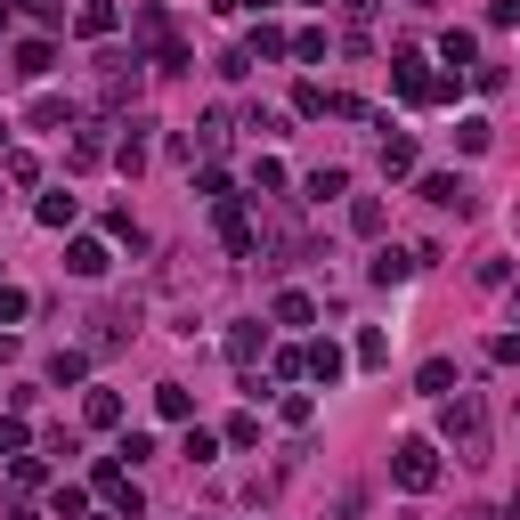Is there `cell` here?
Listing matches in <instances>:
<instances>
[{
  "label": "cell",
  "instance_id": "obj_1",
  "mask_svg": "<svg viewBox=\"0 0 520 520\" xmlns=\"http://www.w3.org/2000/svg\"><path fill=\"white\" fill-rule=\"evenodd\" d=\"M439 439L455 447V464H488V399H480V390H455V399H447Z\"/></svg>",
  "mask_w": 520,
  "mask_h": 520
},
{
  "label": "cell",
  "instance_id": "obj_2",
  "mask_svg": "<svg viewBox=\"0 0 520 520\" xmlns=\"http://www.w3.org/2000/svg\"><path fill=\"white\" fill-rule=\"evenodd\" d=\"M390 480H399L407 496L439 488V447H431V439H399V447H390Z\"/></svg>",
  "mask_w": 520,
  "mask_h": 520
},
{
  "label": "cell",
  "instance_id": "obj_3",
  "mask_svg": "<svg viewBox=\"0 0 520 520\" xmlns=\"http://www.w3.org/2000/svg\"><path fill=\"white\" fill-rule=\"evenodd\" d=\"M212 220H220V244H228L236 260H260V228H252V204H244V195L212 204Z\"/></svg>",
  "mask_w": 520,
  "mask_h": 520
},
{
  "label": "cell",
  "instance_id": "obj_4",
  "mask_svg": "<svg viewBox=\"0 0 520 520\" xmlns=\"http://www.w3.org/2000/svg\"><path fill=\"white\" fill-rule=\"evenodd\" d=\"M139 74H147V65H139V49H130V57H98V98H106V106L139 98Z\"/></svg>",
  "mask_w": 520,
  "mask_h": 520
},
{
  "label": "cell",
  "instance_id": "obj_5",
  "mask_svg": "<svg viewBox=\"0 0 520 520\" xmlns=\"http://www.w3.org/2000/svg\"><path fill=\"white\" fill-rule=\"evenodd\" d=\"M423 204H439V212H455V220H464V212H480V195H472L464 179H455V171H431V179H423Z\"/></svg>",
  "mask_w": 520,
  "mask_h": 520
},
{
  "label": "cell",
  "instance_id": "obj_6",
  "mask_svg": "<svg viewBox=\"0 0 520 520\" xmlns=\"http://www.w3.org/2000/svg\"><path fill=\"white\" fill-rule=\"evenodd\" d=\"M155 415L163 423H195V390L187 382H155Z\"/></svg>",
  "mask_w": 520,
  "mask_h": 520
},
{
  "label": "cell",
  "instance_id": "obj_7",
  "mask_svg": "<svg viewBox=\"0 0 520 520\" xmlns=\"http://www.w3.org/2000/svg\"><path fill=\"white\" fill-rule=\"evenodd\" d=\"M439 57L455 65V74H472V65H480V41H472L464 25H447V33H439Z\"/></svg>",
  "mask_w": 520,
  "mask_h": 520
},
{
  "label": "cell",
  "instance_id": "obj_8",
  "mask_svg": "<svg viewBox=\"0 0 520 520\" xmlns=\"http://www.w3.org/2000/svg\"><path fill=\"white\" fill-rule=\"evenodd\" d=\"M382 179H415V139H407V130L382 139Z\"/></svg>",
  "mask_w": 520,
  "mask_h": 520
},
{
  "label": "cell",
  "instance_id": "obj_9",
  "mask_svg": "<svg viewBox=\"0 0 520 520\" xmlns=\"http://www.w3.org/2000/svg\"><path fill=\"white\" fill-rule=\"evenodd\" d=\"M65 269H74V277H106V244L98 236H74V244H65Z\"/></svg>",
  "mask_w": 520,
  "mask_h": 520
},
{
  "label": "cell",
  "instance_id": "obj_10",
  "mask_svg": "<svg viewBox=\"0 0 520 520\" xmlns=\"http://www.w3.org/2000/svg\"><path fill=\"white\" fill-rule=\"evenodd\" d=\"M415 390H423V399H455V358H423Z\"/></svg>",
  "mask_w": 520,
  "mask_h": 520
},
{
  "label": "cell",
  "instance_id": "obj_11",
  "mask_svg": "<svg viewBox=\"0 0 520 520\" xmlns=\"http://www.w3.org/2000/svg\"><path fill=\"white\" fill-rule=\"evenodd\" d=\"M423 269V252H374V285H407Z\"/></svg>",
  "mask_w": 520,
  "mask_h": 520
},
{
  "label": "cell",
  "instance_id": "obj_12",
  "mask_svg": "<svg viewBox=\"0 0 520 520\" xmlns=\"http://www.w3.org/2000/svg\"><path fill=\"white\" fill-rule=\"evenodd\" d=\"M260 350H269V325H236V334H228V358H236L244 374H252V358H260Z\"/></svg>",
  "mask_w": 520,
  "mask_h": 520
},
{
  "label": "cell",
  "instance_id": "obj_13",
  "mask_svg": "<svg viewBox=\"0 0 520 520\" xmlns=\"http://www.w3.org/2000/svg\"><path fill=\"white\" fill-rule=\"evenodd\" d=\"M342 366H350V350H334V342H309V374H317L325 390L342 382Z\"/></svg>",
  "mask_w": 520,
  "mask_h": 520
},
{
  "label": "cell",
  "instance_id": "obj_14",
  "mask_svg": "<svg viewBox=\"0 0 520 520\" xmlns=\"http://www.w3.org/2000/svg\"><path fill=\"white\" fill-rule=\"evenodd\" d=\"M74 33L106 41V33H114V0H82V9H74Z\"/></svg>",
  "mask_w": 520,
  "mask_h": 520
},
{
  "label": "cell",
  "instance_id": "obj_15",
  "mask_svg": "<svg viewBox=\"0 0 520 520\" xmlns=\"http://www.w3.org/2000/svg\"><path fill=\"white\" fill-rule=\"evenodd\" d=\"M147 130H155V122H122V147H114L122 171H139V163H147Z\"/></svg>",
  "mask_w": 520,
  "mask_h": 520
},
{
  "label": "cell",
  "instance_id": "obj_16",
  "mask_svg": "<svg viewBox=\"0 0 520 520\" xmlns=\"http://www.w3.org/2000/svg\"><path fill=\"white\" fill-rule=\"evenodd\" d=\"M334 195H350V171H342V163L309 171V204H334Z\"/></svg>",
  "mask_w": 520,
  "mask_h": 520
},
{
  "label": "cell",
  "instance_id": "obj_17",
  "mask_svg": "<svg viewBox=\"0 0 520 520\" xmlns=\"http://www.w3.org/2000/svg\"><path fill=\"white\" fill-rule=\"evenodd\" d=\"M49 65H57V49H49V41H17V74H25V82H41Z\"/></svg>",
  "mask_w": 520,
  "mask_h": 520
},
{
  "label": "cell",
  "instance_id": "obj_18",
  "mask_svg": "<svg viewBox=\"0 0 520 520\" xmlns=\"http://www.w3.org/2000/svg\"><path fill=\"white\" fill-rule=\"evenodd\" d=\"M82 415H90V431H114V423H122V399H114V390H90Z\"/></svg>",
  "mask_w": 520,
  "mask_h": 520
},
{
  "label": "cell",
  "instance_id": "obj_19",
  "mask_svg": "<svg viewBox=\"0 0 520 520\" xmlns=\"http://www.w3.org/2000/svg\"><path fill=\"white\" fill-rule=\"evenodd\" d=\"M285 49H293L285 25H252V65H260V57H285Z\"/></svg>",
  "mask_w": 520,
  "mask_h": 520
},
{
  "label": "cell",
  "instance_id": "obj_20",
  "mask_svg": "<svg viewBox=\"0 0 520 520\" xmlns=\"http://www.w3.org/2000/svg\"><path fill=\"white\" fill-rule=\"evenodd\" d=\"M49 520H90V488H57L49 496Z\"/></svg>",
  "mask_w": 520,
  "mask_h": 520
},
{
  "label": "cell",
  "instance_id": "obj_21",
  "mask_svg": "<svg viewBox=\"0 0 520 520\" xmlns=\"http://www.w3.org/2000/svg\"><path fill=\"white\" fill-rule=\"evenodd\" d=\"M74 122V98H33V130H65Z\"/></svg>",
  "mask_w": 520,
  "mask_h": 520
},
{
  "label": "cell",
  "instance_id": "obj_22",
  "mask_svg": "<svg viewBox=\"0 0 520 520\" xmlns=\"http://www.w3.org/2000/svg\"><path fill=\"white\" fill-rule=\"evenodd\" d=\"M179 455H187V464H212V455H220V439H212L204 423H187V439H179Z\"/></svg>",
  "mask_w": 520,
  "mask_h": 520
},
{
  "label": "cell",
  "instance_id": "obj_23",
  "mask_svg": "<svg viewBox=\"0 0 520 520\" xmlns=\"http://www.w3.org/2000/svg\"><path fill=\"white\" fill-rule=\"evenodd\" d=\"M82 374H90L82 350H57V358H49V382H57V390H65V382H82Z\"/></svg>",
  "mask_w": 520,
  "mask_h": 520
},
{
  "label": "cell",
  "instance_id": "obj_24",
  "mask_svg": "<svg viewBox=\"0 0 520 520\" xmlns=\"http://www.w3.org/2000/svg\"><path fill=\"white\" fill-rule=\"evenodd\" d=\"M350 228H358V236H382V195H358V204H350Z\"/></svg>",
  "mask_w": 520,
  "mask_h": 520
},
{
  "label": "cell",
  "instance_id": "obj_25",
  "mask_svg": "<svg viewBox=\"0 0 520 520\" xmlns=\"http://www.w3.org/2000/svg\"><path fill=\"white\" fill-rule=\"evenodd\" d=\"M488 139H496V130L472 114V122H455V147H464V155H488Z\"/></svg>",
  "mask_w": 520,
  "mask_h": 520
},
{
  "label": "cell",
  "instance_id": "obj_26",
  "mask_svg": "<svg viewBox=\"0 0 520 520\" xmlns=\"http://www.w3.org/2000/svg\"><path fill=\"white\" fill-rule=\"evenodd\" d=\"M74 212H82L74 195H41V228H74Z\"/></svg>",
  "mask_w": 520,
  "mask_h": 520
},
{
  "label": "cell",
  "instance_id": "obj_27",
  "mask_svg": "<svg viewBox=\"0 0 520 520\" xmlns=\"http://www.w3.org/2000/svg\"><path fill=\"white\" fill-rule=\"evenodd\" d=\"M309 317H317L309 293H277V325H309Z\"/></svg>",
  "mask_w": 520,
  "mask_h": 520
},
{
  "label": "cell",
  "instance_id": "obj_28",
  "mask_svg": "<svg viewBox=\"0 0 520 520\" xmlns=\"http://www.w3.org/2000/svg\"><path fill=\"white\" fill-rule=\"evenodd\" d=\"M195 195H204V204H228V171L204 163V171H195Z\"/></svg>",
  "mask_w": 520,
  "mask_h": 520
},
{
  "label": "cell",
  "instance_id": "obj_29",
  "mask_svg": "<svg viewBox=\"0 0 520 520\" xmlns=\"http://www.w3.org/2000/svg\"><path fill=\"white\" fill-rule=\"evenodd\" d=\"M106 163V139H98V130H82V139H74V171H98Z\"/></svg>",
  "mask_w": 520,
  "mask_h": 520
},
{
  "label": "cell",
  "instance_id": "obj_30",
  "mask_svg": "<svg viewBox=\"0 0 520 520\" xmlns=\"http://www.w3.org/2000/svg\"><path fill=\"white\" fill-rule=\"evenodd\" d=\"M195 147H204V155L228 147V114H204V122H195Z\"/></svg>",
  "mask_w": 520,
  "mask_h": 520
},
{
  "label": "cell",
  "instance_id": "obj_31",
  "mask_svg": "<svg viewBox=\"0 0 520 520\" xmlns=\"http://www.w3.org/2000/svg\"><path fill=\"white\" fill-rule=\"evenodd\" d=\"M277 415H285V423H293V431H301V423H309V415H317V407H309V390H285V399H277Z\"/></svg>",
  "mask_w": 520,
  "mask_h": 520
},
{
  "label": "cell",
  "instance_id": "obj_32",
  "mask_svg": "<svg viewBox=\"0 0 520 520\" xmlns=\"http://www.w3.org/2000/svg\"><path fill=\"white\" fill-rule=\"evenodd\" d=\"M293 114H334V98H325L317 82H301V90H293Z\"/></svg>",
  "mask_w": 520,
  "mask_h": 520
},
{
  "label": "cell",
  "instance_id": "obj_33",
  "mask_svg": "<svg viewBox=\"0 0 520 520\" xmlns=\"http://www.w3.org/2000/svg\"><path fill=\"white\" fill-rule=\"evenodd\" d=\"M252 187H260V195H277V187H285V163L260 155V163H252Z\"/></svg>",
  "mask_w": 520,
  "mask_h": 520
},
{
  "label": "cell",
  "instance_id": "obj_34",
  "mask_svg": "<svg viewBox=\"0 0 520 520\" xmlns=\"http://www.w3.org/2000/svg\"><path fill=\"white\" fill-rule=\"evenodd\" d=\"M25 439H33V431H25L17 415H0V455H25Z\"/></svg>",
  "mask_w": 520,
  "mask_h": 520
},
{
  "label": "cell",
  "instance_id": "obj_35",
  "mask_svg": "<svg viewBox=\"0 0 520 520\" xmlns=\"http://www.w3.org/2000/svg\"><path fill=\"white\" fill-rule=\"evenodd\" d=\"M25 309H33V301H25V293H17V285H0V325H17V317H25Z\"/></svg>",
  "mask_w": 520,
  "mask_h": 520
},
{
  "label": "cell",
  "instance_id": "obj_36",
  "mask_svg": "<svg viewBox=\"0 0 520 520\" xmlns=\"http://www.w3.org/2000/svg\"><path fill=\"white\" fill-rule=\"evenodd\" d=\"M488 358H496V366H520V334H496V342H488Z\"/></svg>",
  "mask_w": 520,
  "mask_h": 520
},
{
  "label": "cell",
  "instance_id": "obj_37",
  "mask_svg": "<svg viewBox=\"0 0 520 520\" xmlns=\"http://www.w3.org/2000/svg\"><path fill=\"white\" fill-rule=\"evenodd\" d=\"M212 9H220V17H252V9H260V0H212Z\"/></svg>",
  "mask_w": 520,
  "mask_h": 520
},
{
  "label": "cell",
  "instance_id": "obj_38",
  "mask_svg": "<svg viewBox=\"0 0 520 520\" xmlns=\"http://www.w3.org/2000/svg\"><path fill=\"white\" fill-rule=\"evenodd\" d=\"M25 9H33V17H49V25H57V0H25Z\"/></svg>",
  "mask_w": 520,
  "mask_h": 520
},
{
  "label": "cell",
  "instance_id": "obj_39",
  "mask_svg": "<svg viewBox=\"0 0 520 520\" xmlns=\"http://www.w3.org/2000/svg\"><path fill=\"white\" fill-rule=\"evenodd\" d=\"M0 358H17V342H9V334H0Z\"/></svg>",
  "mask_w": 520,
  "mask_h": 520
},
{
  "label": "cell",
  "instance_id": "obj_40",
  "mask_svg": "<svg viewBox=\"0 0 520 520\" xmlns=\"http://www.w3.org/2000/svg\"><path fill=\"white\" fill-rule=\"evenodd\" d=\"M512 325H520V285H512Z\"/></svg>",
  "mask_w": 520,
  "mask_h": 520
},
{
  "label": "cell",
  "instance_id": "obj_41",
  "mask_svg": "<svg viewBox=\"0 0 520 520\" xmlns=\"http://www.w3.org/2000/svg\"><path fill=\"white\" fill-rule=\"evenodd\" d=\"M0 520H33V512H0Z\"/></svg>",
  "mask_w": 520,
  "mask_h": 520
},
{
  "label": "cell",
  "instance_id": "obj_42",
  "mask_svg": "<svg viewBox=\"0 0 520 520\" xmlns=\"http://www.w3.org/2000/svg\"><path fill=\"white\" fill-rule=\"evenodd\" d=\"M0 25H9V0H0Z\"/></svg>",
  "mask_w": 520,
  "mask_h": 520
},
{
  "label": "cell",
  "instance_id": "obj_43",
  "mask_svg": "<svg viewBox=\"0 0 520 520\" xmlns=\"http://www.w3.org/2000/svg\"><path fill=\"white\" fill-rule=\"evenodd\" d=\"M0 147H9V122H0Z\"/></svg>",
  "mask_w": 520,
  "mask_h": 520
},
{
  "label": "cell",
  "instance_id": "obj_44",
  "mask_svg": "<svg viewBox=\"0 0 520 520\" xmlns=\"http://www.w3.org/2000/svg\"><path fill=\"white\" fill-rule=\"evenodd\" d=\"M512 520H520V496H512Z\"/></svg>",
  "mask_w": 520,
  "mask_h": 520
}]
</instances>
